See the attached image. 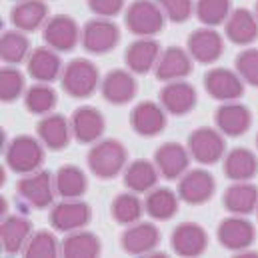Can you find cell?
Wrapping results in <instances>:
<instances>
[{"label": "cell", "mask_w": 258, "mask_h": 258, "mask_svg": "<svg viewBox=\"0 0 258 258\" xmlns=\"http://www.w3.org/2000/svg\"><path fill=\"white\" fill-rule=\"evenodd\" d=\"M126 160H128V152L124 144L114 138H104L94 142L86 156L90 172L100 180H110L120 172H124Z\"/></svg>", "instance_id": "cell-1"}, {"label": "cell", "mask_w": 258, "mask_h": 258, "mask_svg": "<svg viewBox=\"0 0 258 258\" xmlns=\"http://www.w3.org/2000/svg\"><path fill=\"white\" fill-rule=\"evenodd\" d=\"M6 164L12 172L16 174H30L40 170L42 162H44V144L40 142V138L22 134L10 140V144L6 146Z\"/></svg>", "instance_id": "cell-2"}, {"label": "cell", "mask_w": 258, "mask_h": 258, "mask_svg": "<svg viewBox=\"0 0 258 258\" xmlns=\"http://www.w3.org/2000/svg\"><path fill=\"white\" fill-rule=\"evenodd\" d=\"M164 10L156 4V0H134L126 8L124 24L132 34L138 38H152L156 36L166 24Z\"/></svg>", "instance_id": "cell-3"}, {"label": "cell", "mask_w": 258, "mask_h": 258, "mask_svg": "<svg viewBox=\"0 0 258 258\" xmlns=\"http://www.w3.org/2000/svg\"><path fill=\"white\" fill-rule=\"evenodd\" d=\"M100 72L94 62L86 58H74L62 70V88L72 98H88L100 84Z\"/></svg>", "instance_id": "cell-4"}, {"label": "cell", "mask_w": 258, "mask_h": 258, "mask_svg": "<svg viewBox=\"0 0 258 258\" xmlns=\"http://www.w3.org/2000/svg\"><path fill=\"white\" fill-rule=\"evenodd\" d=\"M188 152L196 162L204 166L216 164L218 160L224 158V152H226L224 134L218 128H210V126L196 128L188 136Z\"/></svg>", "instance_id": "cell-5"}, {"label": "cell", "mask_w": 258, "mask_h": 258, "mask_svg": "<svg viewBox=\"0 0 258 258\" xmlns=\"http://www.w3.org/2000/svg\"><path fill=\"white\" fill-rule=\"evenodd\" d=\"M80 42L90 54H106L120 42V30L110 18H92L84 24Z\"/></svg>", "instance_id": "cell-6"}, {"label": "cell", "mask_w": 258, "mask_h": 258, "mask_svg": "<svg viewBox=\"0 0 258 258\" xmlns=\"http://www.w3.org/2000/svg\"><path fill=\"white\" fill-rule=\"evenodd\" d=\"M16 192L32 208H46L52 204L54 192H56L54 176L46 170L22 174V178L16 182Z\"/></svg>", "instance_id": "cell-7"}, {"label": "cell", "mask_w": 258, "mask_h": 258, "mask_svg": "<svg viewBox=\"0 0 258 258\" xmlns=\"http://www.w3.org/2000/svg\"><path fill=\"white\" fill-rule=\"evenodd\" d=\"M80 36H82V30H80L78 22L66 14H56L52 18H48L46 24L42 26V38H44L46 46H50L56 52L74 50L76 44L80 42Z\"/></svg>", "instance_id": "cell-8"}, {"label": "cell", "mask_w": 258, "mask_h": 258, "mask_svg": "<svg viewBox=\"0 0 258 258\" xmlns=\"http://www.w3.org/2000/svg\"><path fill=\"white\" fill-rule=\"evenodd\" d=\"M216 236H218V242L222 248L238 254V252L252 246L256 230H254V224L250 220H246L240 214H232L218 224Z\"/></svg>", "instance_id": "cell-9"}, {"label": "cell", "mask_w": 258, "mask_h": 258, "mask_svg": "<svg viewBox=\"0 0 258 258\" xmlns=\"http://www.w3.org/2000/svg\"><path fill=\"white\" fill-rule=\"evenodd\" d=\"M92 218V210L86 202L78 198H64L62 202L54 204L50 210V226L56 232H74L84 228Z\"/></svg>", "instance_id": "cell-10"}, {"label": "cell", "mask_w": 258, "mask_h": 258, "mask_svg": "<svg viewBox=\"0 0 258 258\" xmlns=\"http://www.w3.org/2000/svg\"><path fill=\"white\" fill-rule=\"evenodd\" d=\"M160 244V230L152 222H134L126 226L120 236V246L126 254L132 256H148Z\"/></svg>", "instance_id": "cell-11"}, {"label": "cell", "mask_w": 258, "mask_h": 258, "mask_svg": "<svg viewBox=\"0 0 258 258\" xmlns=\"http://www.w3.org/2000/svg\"><path fill=\"white\" fill-rule=\"evenodd\" d=\"M186 50L200 64H214L224 52V38L212 26L196 28L186 40Z\"/></svg>", "instance_id": "cell-12"}, {"label": "cell", "mask_w": 258, "mask_h": 258, "mask_svg": "<svg viewBox=\"0 0 258 258\" xmlns=\"http://www.w3.org/2000/svg\"><path fill=\"white\" fill-rule=\"evenodd\" d=\"M204 88L206 92L222 102L238 100L244 92V80L238 76V72L228 68H210L204 74Z\"/></svg>", "instance_id": "cell-13"}, {"label": "cell", "mask_w": 258, "mask_h": 258, "mask_svg": "<svg viewBox=\"0 0 258 258\" xmlns=\"http://www.w3.org/2000/svg\"><path fill=\"white\" fill-rule=\"evenodd\" d=\"M216 190V182L208 170L196 168V170H186L180 176L178 182V198L186 204H206Z\"/></svg>", "instance_id": "cell-14"}, {"label": "cell", "mask_w": 258, "mask_h": 258, "mask_svg": "<svg viewBox=\"0 0 258 258\" xmlns=\"http://www.w3.org/2000/svg\"><path fill=\"white\" fill-rule=\"evenodd\" d=\"M190 152L178 142H164L156 148L154 152V164L160 172L162 178L166 180H176L180 178L188 166H190Z\"/></svg>", "instance_id": "cell-15"}, {"label": "cell", "mask_w": 258, "mask_h": 258, "mask_svg": "<svg viewBox=\"0 0 258 258\" xmlns=\"http://www.w3.org/2000/svg\"><path fill=\"white\" fill-rule=\"evenodd\" d=\"M158 98H160L162 108L168 114L184 116V114H188L196 106L198 94H196V88L190 82H186V80H172V82H166L160 88Z\"/></svg>", "instance_id": "cell-16"}, {"label": "cell", "mask_w": 258, "mask_h": 258, "mask_svg": "<svg viewBox=\"0 0 258 258\" xmlns=\"http://www.w3.org/2000/svg\"><path fill=\"white\" fill-rule=\"evenodd\" d=\"M170 246L178 256H200L208 248V234L196 222H182L172 230Z\"/></svg>", "instance_id": "cell-17"}, {"label": "cell", "mask_w": 258, "mask_h": 258, "mask_svg": "<svg viewBox=\"0 0 258 258\" xmlns=\"http://www.w3.org/2000/svg\"><path fill=\"white\" fill-rule=\"evenodd\" d=\"M192 56L186 48L180 46H168L160 52V58L154 66V74L162 82L172 80H184L192 72Z\"/></svg>", "instance_id": "cell-18"}, {"label": "cell", "mask_w": 258, "mask_h": 258, "mask_svg": "<svg viewBox=\"0 0 258 258\" xmlns=\"http://www.w3.org/2000/svg\"><path fill=\"white\" fill-rule=\"evenodd\" d=\"M130 126L140 136H156L166 128V110L152 100L138 102L130 112Z\"/></svg>", "instance_id": "cell-19"}, {"label": "cell", "mask_w": 258, "mask_h": 258, "mask_svg": "<svg viewBox=\"0 0 258 258\" xmlns=\"http://www.w3.org/2000/svg\"><path fill=\"white\" fill-rule=\"evenodd\" d=\"M136 90H138V84H136L132 72L124 70V68L110 70L100 82V92H102L104 100H108L110 104H116V106L128 104L136 96Z\"/></svg>", "instance_id": "cell-20"}, {"label": "cell", "mask_w": 258, "mask_h": 258, "mask_svg": "<svg viewBox=\"0 0 258 258\" xmlns=\"http://www.w3.org/2000/svg\"><path fill=\"white\" fill-rule=\"evenodd\" d=\"M214 122H216V128L224 136L236 138V136H242L248 132L250 124H252V114L244 104L230 100V102H224L222 106H218Z\"/></svg>", "instance_id": "cell-21"}, {"label": "cell", "mask_w": 258, "mask_h": 258, "mask_svg": "<svg viewBox=\"0 0 258 258\" xmlns=\"http://www.w3.org/2000/svg\"><path fill=\"white\" fill-rule=\"evenodd\" d=\"M72 136L80 144H94L104 132V116L94 106H80L70 116Z\"/></svg>", "instance_id": "cell-22"}, {"label": "cell", "mask_w": 258, "mask_h": 258, "mask_svg": "<svg viewBox=\"0 0 258 258\" xmlns=\"http://www.w3.org/2000/svg\"><path fill=\"white\" fill-rule=\"evenodd\" d=\"M224 34L232 44L248 46L258 38V18L248 8H236L224 22Z\"/></svg>", "instance_id": "cell-23"}, {"label": "cell", "mask_w": 258, "mask_h": 258, "mask_svg": "<svg viewBox=\"0 0 258 258\" xmlns=\"http://www.w3.org/2000/svg\"><path fill=\"white\" fill-rule=\"evenodd\" d=\"M48 20V6L44 0H18L10 10V22L20 32H34Z\"/></svg>", "instance_id": "cell-24"}, {"label": "cell", "mask_w": 258, "mask_h": 258, "mask_svg": "<svg viewBox=\"0 0 258 258\" xmlns=\"http://www.w3.org/2000/svg\"><path fill=\"white\" fill-rule=\"evenodd\" d=\"M28 74L36 80V82H46L50 84L52 80H56L62 72V60L58 56L56 50H52L50 46H40L34 48L26 60Z\"/></svg>", "instance_id": "cell-25"}, {"label": "cell", "mask_w": 258, "mask_h": 258, "mask_svg": "<svg viewBox=\"0 0 258 258\" xmlns=\"http://www.w3.org/2000/svg\"><path fill=\"white\" fill-rule=\"evenodd\" d=\"M160 44L154 38H138L130 44L124 52V60L130 72L134 74H146L154 70V66L160 58Z\"/></svg>", "instance_id": "cell-26"}, {"label": "cell", "mask_w": 258, "mask_h": 258, "mask_svg": "<svg viewBox=\"0 0 258 258\" xmlns=\"http://www.w3.org/2000/svg\"><path fill=\"white\" fill-rule=\"evenodd\" d=\"M32 236V226L30 220L18 214L6 216L0 224V242L4 252L8 254H16V252H24L26 242Z\"/></svg>", "instance_id": "cell-27"}, {"label": "cell", "mask_w": 258, "mask_h": 258, "mask_svg": "<svg viewBox=\"0 0 258 258\" xmlns=\"http://www.w3.org/2000/svg\"><path fill=\"white\" fill-rule=\"evenodd\" d=\"M40 142L50 150H62L70 144L72 138V126L70 120H66L62 114H44V118L36 126Z\"/></svg>", "instance_id": "cell-28"}, {"label": "cell", "mask_w": 258, "mask_h": 258, "mask_svg": "<svg viewBox=\"0 0 258 258\" xmlns=\"http://www.w3.org/2000/svg\"><path fill=\"white\" fill-rule=\"evenodd\" d=\"M224 174L234 180V182H242V180H252L258 172V156L244 146L232 148L230 152L224 154Z\"/></svg>", "instance_id": "cell-29"}, {"label": "cell", "mask_w": 258, "mask_h": 258, "mask_svg": "<svg viewBox=\"0 0 258 258\" xmlns=\"http://www.w3.org/2000/svg\"><path fill=\"white\" fill-rule=\"evenodd\" d=\"M122 174H124V186L136 194L150 192L152 188H156L158 178H160L156 164L144 158L132 160L130 164H126Z\"/></svg>", "instance_id": "cell-30"}, {"label": "cell", "mask_w": 258, "mask_h": 258, "mask_svg": "<svg viewBox=\"0 0 258 258\" xmlns=\"http://www.w3.org/2000/svg\"><path fill=\"white\" fill-rule=\"evenodd\" d=\"M222 202L230 214L246 216L258 208V188L250 180L234 182L232 186L226 188V192L222 196Z\"/></svg>", "instance_id": "cell-31"}, {"label": "cell", "mask_w": 258, "mask_h": 258, "mask_svg": "<svg viewBox=\"0 0 258 258\" xmlns=\"http://www.w3.org/2000/svg\"><path fill=\"white\" fill-rule=\"evenodd\" d=\"M100 250H102L100 238L84 228L68 232L60 246V252L66 258H94L100 254Z\"/></svg>", "instance_id": "cell-32"}, {"label": "cell", "mask_w": 258, "mask_h": 258, "mask_svg": "<svg viewBox=\"0 0 258 258\" xmlns=\"http://www.w3.org/2000/svg\"><path fill=\"white\" fill-rule=\"evenodd\" d=\"M178 194L170 188H152L146 192L144 208L146 214L154 220H170L178 212Z\"/></svg>", "instance_id": "cell-33"}, {"label": "cell", "mask_w": 258, "mask_h": 258, "mask_svg": "<svg viewBox=\"0 0 258 258\" xmlns=\"http://www.w3.org/2000/svg\"><path fill=\"white\" fill-rule=\"evenodd\" d=\"M54 186L56 194L62 198H80L88 188V178L82 168L74 164L60 166L58 172L54 174Z\"/></svg>", "instance_id": "cell-34"}, {"label": "cell", "mask_w": 258, "mask_h": 258, "mask_svg": "<svg viewBox=\"0 0 258 258\" xmlns=\"http://www.w3.org/2000/svg\"><path fill=\"white\" fill-rule=\"evenodd\" d=\"M110 212H112V218L118 224L130 226V224L142 220V214L146 212V208H144V202L140 200V196L136 192H132V190H128V192L118 194L112 200Z\"/></svg>", "instance_id": "cell-35"}, {"label": "cell", "mask_w": 258, "mask_h": 258, "mask_svg": "<svg viewBox=\"0 0 258 258\" xmlns=\"http://www.w3.org/2000/svg\"><path fill=\"white\" fill-rule=\"evenodd\" d=\"M30 56V42L24 32L20 30H8L0 38V58L6 64H18L22 60H28Z\"/></svg>", "instance_id": "cell-36"}, {"label": "cell", "mask_w": 258, "mask_h": 258, "mask_svg": "<svg viewBox=\"0 0 258 258\" xmlns=\"http://www.w3.org/2000/svg\"><path fill=\"white\" fill-rule=\"evenodd\" d=\"M56 102H58V96H56L54 88L46 82H38V84L30 86L24 94V104H26L28 112H32V114H40V116L50 114L54 110Z\"/></svg>", "instance_id": "cell-37"}, {"label": "cell", "mask_w": 258, "mask_h": 258, "mask_svg": "<svg viewBox=\"0 0 258 258\" xmlns=\"http://www.w3.org/2000/svg\"><path fill=\"white\" fill-rule=\"evenodd\" d=\"M196 18L204 26H218L224 24L232 12V2L230 0H196L194 6Z\"/></svg>", "instance_id": "cell-38"}, {"label": "cell", "mask_w": 258, "mask_h": 258, "mask_svg": "<svg viewBox=\"0 0 258 258\" xmlns=\"http://www.w3.org/2000/svg\"><path fill=\"white\" fill-rule=\"evenodd\" d=\"M58 252H60V246L56 236L48 230H38L26 242L22 254L28 258H54L58 256Z\"/></svg>", "instance_id": "cell-39"}, {"label": "cell", "mask_w": 258, "mask_h": 258, "mask_svg": "<svg viewBox=\"0 0 258 258\" xmlns=\"http://www.w3.org/2000/svg\"><path fill=\"white\" fill-rule=\"evenodd\" d=\"M24 74L12 64L0 70V98L2 102H12L24 92Z\"/></svg>", "instance_id": "cell-40"}, {"label": "cell", "mask_w": 258, "mask_h": 258, "mask_svg": "<svg viewBox=\"0 0 258 258\" xmlns=\"http://www.w3.org/2000/svg\"><path fill=\"white\" fill-rule=\"evenodd\" d=\"M234 66L244 82L258 86V48H244L242 52H238Z\"/></svg>", "instance_id": "cell-41"}, {"label": "cell", "mask_w": 258, "mask_h": 258, "mask_svg": "<svg viewBox=\"0 0 258 258\" xmlns=\"http://www.w3.org/2000/svg\"><path fill=\"white\" fill-rule=\"evenodd\" d=\"M156 4L164 10L170 22H186L192 16V0H156Z\"/></svg>", "instance_id": "cell-42"}, {"label": "cell", "mask_w": 258, "mask_h": 258, "mask_svg": "<svg viewBox=\"0 0 258 258\" xmlns=\"http://www.w3.org/2000/svg\"><path fill=\"white\" fill-rule=\"evenodd\" d=\"M88 8L100 18H112L124 8V0H88Z\"/></svg>", "instance_id": "cell-43"}, {"label": "cell", "mask_w": 258, "mask_h": 258, "mask_svg": "<svg viewBox=\"0 0 258 258\" xmlns=\"http://www.w3.org/2000/svg\"><path fill=\"white\" fill-rule=\"evenodd\" d=\"M254 14H256V18H258V2H256V12H254Z\"/></svg>", "instance_id": "cell-44"}, {"label": "cell", "mask_w": 258, "mask_h": 258, "mask_svg": "<svg viewBox=\"0 0 258 258\" xmlns=\"http://www.w3.org/2000/svg\"><path fill=\"white\" fill-rule=\"evenodd\" d=\"M256 146H258V136H256Z\"/></svg>", "instance_id": "cell-45"}]
</instances>
